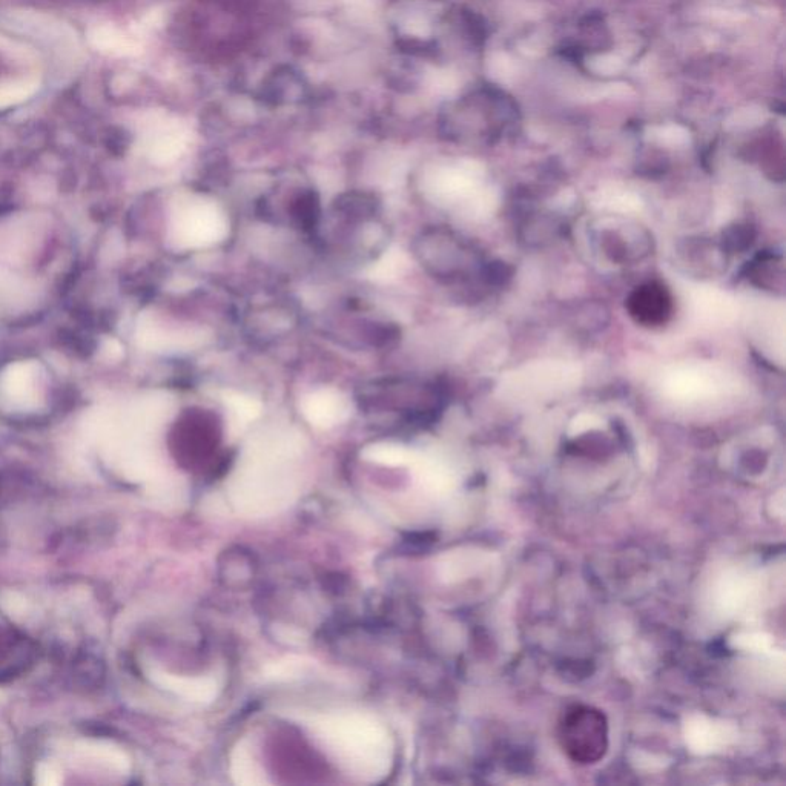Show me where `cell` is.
<instances>
[{"instance_id": "12", "label": "cell", "mask_w": 786, "mask_h": 786, "mask_svg": "<svg viewBox=\"0 0 786 786\" xmlns=\"http://www.w3.org/2000/svg\"><path fill=\"white\" fill-rule=\"evenodd\" d=\"M783 277L785 272H783L782 257H776L774 254H763L754 258L748 271V280L765 291H776V289L782 291Z\"/></svg>"}, {"instance_id": "18", "label": "cell", "mask_w": 786, "mask_h": 786, "mask_svg": "<svg viewBox=\"0 0 786 786\" xmlns=\"http://www.w3.org/2000/svg\"><path fill=\"white\" fill-rule=\"evenodd\" d=\"M225 403L234 412L235 417L243 423L254 421L261 413L260 401L243 393H226Z\"/></svg>"}, {"instance_id": "15", "label": "cell", "mask_w": 786, "mask_h": 786, "mask_svg": "<svg viewBox=\"0 0 786 786\" xmlns=\"http://www.w3.org/2000/svg\"><path fill=\"white\" fill-rule=\"evenodd\" d=\"M364 460L370 463L383 464V466L398 467L412 463L413 455L400 444L377 443L367 446L361 452Z\"/></svg>"}, {"instance_id": "8", "label": "cell", "mask_w": 786, "mask_h": 786, "mask_svg": "<svg viewBox=\"0 0 786 786\" xmlns=\"http://www.w3.org/2000/svg\"><path fill=\"white\" fill-rule=\"evenodd\" d=\"M176 240L188 248L212 245L226 234V220L215 206L199 203L189 206L177 218Z\"/></svg>"}, {"instance_id": "11", "label": "cell", "mask_w": 786, "mask_h": 786, "mask_svg": "<svg viewBox=\"0 0 786 786\" xmlns=\"http://www.w3.org/2000/svg\"><path fill=\"white\" fill-rule=\"evenodd\" d=\"M231 776L237 785L263 786L268 785L265 768L261 767L257 753L248 740L238 742L231 754Z\"/></svg>"}, {"instance_id": "3", "label": "cell", "mask_w": 786, "mask_h": 786, "mask_svg": "<svg viewBox=\"0 0 786 786\" xmlns=\"http://www.w3.org/2000/svg\"><path fill=\"white\" fill-rule=\"evenodd\" d=\"M519 123L518 103L496 86H479L443 111L447 134L476 145H495L509 139Z\"/></svg>"}, {"instance_id": "13", "label": "cell", "mask_w": 786, "mask_h": 786, "mask_svg": "<svg viewBox=\"0 0 786 786\" xmlns=\"http://www.w3.org/2000/svg\"><path fill=\"white\" fill-rule=\"evenodd\" d=\"M77 750L117 773L125 774L129 771L128 756L114 745L103 744V742H82Z\"/></svg>"}, {"instance_id": "1", "label": "cell", "mask_w": 786, "mask_h": 786, "mask_svg": "<svg viewBox=\"0 0 786 786\" xmlns=\"http://www.w3.org/2000/svg\"><path fill=\"white\" fill-rule=\"evenodd\" d=\"M315 736L341 770L360 782H378L389 774L393 744L377 720L360 713H335L312 722Z\"/></svg>"}, {"instance_id": "14", "label": "cell", "mask_w": 786, "mask_h": 786, "mask_svg": "<svg viewBox=\"0 0 786 786\" xmlns=\"http://www.w3.org/2000/svg\"><path fill=\"white\" fill-rule=\"evenodd\" d=\"M295 86H301L300 76L292 73L291 70H278L266 80L265 85L261 88V99L268 105H281L288 100V96L295 90Z\"/></svg>"}, {"instance_id": "6", "label": "cell", "mask_w": 786, "mask_h": 786, "mask_svg": "<svg viewBox=\"0 0 786 786\" xmlns=\"http://www.w3.org/2000/svg\"><path fill=\"white\" fill-rule=\"evenodd\" d=\"M47 377L37 361L10 364L0 374V403L16 412H33L45 400Z\"/></svg>"}, {"instance_id": "5", "label": "cell", "mask_w": 786, "mask_h": 786, "mask_svg": "<svg viewBox=\"0 0 786 786\" xmlns=\"http://www.w3.org/2000/svg\"><path fill=\"white\" fill-rule=\"evenodd\" d=\"M558 736L562 750L576 763H596L607 753V719L595 708L576 705L565 711Z\"/></svg>"}, {"instance_id": "16", "label": "cell", "mask_w": 786, "mask_h": 786, "mask_svg": "<svg viewBox=\"0 0 786 786\" xmlns=\"http://www.w3.org/2000/svg\"><path fill=\"white\" fill-rule=\"evenodd\" d=\"M406 255L401 249H390L377 265L370 271V278L375 281H392L406 272Z\"/></svg>"}, {"instance_id": "2", "label": "cell", "mask_w": 786, "mask_h": 786, "mask_svg": "<svg viewBox=\"0 0 786 786\" xmlns=\"http://www.w3.org/2000/svg\"><path fill=\"white\" fill-rule=\"evenodd\" d=\"M292 452L289 441L263 444L252 450L248 463L238 470L229 486L232 502L240 512L265 516L288 506L295 496V479L285 461H289Z\"/></svg>"}, {"instance_id": "9", "label": "cell", "mask_w": 786, "mask_h": 786, "mask_svg": "<svg viewBox=\"0 0 786 786\" xmlns=\"http://www.w3.org/2000/svg\"><path fill=\"white\" fill-rule=\"evenodd\" d=\"M148 674L149 679L157 687L174 693L186 701L194 702V704H211L222 690V684L214 676L191 678V676L168 673V671L159 670V668H152Z\"/></svg>"}, {"instance_id": "4", "label": "cell", "mask_w": 786, "mask_h": 786, "mask_svg": "<svg viewBox=\"0 0 786 786\" xmlns=\"http://www.w3.org/2000/svg\"><path fill=\"white\" fill-rule=\"evenodd\" d=\"M592 245L610 265L635 266L653 252V237L641 223L631 218L601 217L593 223Z\"/></svg>"}, {"instance_id": "19", "label": "cell", "mask_w": 786, "mask_h": 786, "mask_svg": "<svg viewBox=\"0 0 786 786\" xmlns=\"http://www.w3.org/2000/svg\"><path fill=\"white\" fill-rule=\"evenodd\" d=\"M63 782L62 771L54 763H40L36 771V783L42 786H59Z\"/></svg>"}, {"instance_id": "17", "label": "cell", "mask_w": 786, "mask_h": 786, "mask_svg": "<svg viewBox=\"0 0 786 786\" xmlns=\"http://www.w3.org/2000/svg\"><path fill=\"white\" fill-rule=\"evenodd\" d=\"M309 664L300 658H286L283 661L269 665L265 670V678L271 681L283 682L300 678L301 674L308 671Z\"/></svg>"}, {"instance_id": "10", "label": "cell", "mask_w": 786, "mask_h": 786, "mask_svg": "<svg viewBox=\"0 0 786 786\" xmlns=\"http://www.w3.org/2000/svg\"><path fill=\"white\" fill-rule=\"evenodd\" d=\"M301 409L306 420L320 429L334 427L349 415V403L334 389H321L311 393L304 398Z\"/></svg>"}, {"instance_id": "7", "label": "cell", "mask_w": 786, "mask_h": 786, "mask_svg": "<svg viewBox=\"0 0 786 786\" xmlns=\"http://www.w3.org/2000/svg\"><path fill=\"white\" fill-rule=\"evenodd\" d=\"M625 308L639 326L659 329L673 318L674 298L661 281H645L630 292Z\"/></svg>"}]
</instances>
